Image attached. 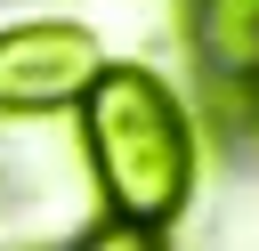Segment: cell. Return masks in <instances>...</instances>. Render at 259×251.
Here are the masks:
<instances>
[{"label": "cell", "instance_id": "3", "mask_svg": "<svg viewBox=\"0 0 259 251\" xmlns=\"http://www.w3.org/2000/svg\"><path fill=\"white\" fill-rule=\"evenodd\" d=\"M194 49L219 81L259 89V0H194Z\"/></svg>", "mask_w": 259, "mask_h": 251}, {"label": "cell", "instance_id": "2", "mask_svg": "<svg viewBox=\"0 0 259 251\" xmlns=\"http://www.w3.org/2000/svg\"><path fill=\"white\" fill-rule=\"evenodd\" d=\"M105 73L97 40L81 24H8L0 32V105L8 113H49V105H73L89 97V81Z\"/></svg>", "mask_w": 259, "mask_h": 251}, {"label": "cell", "instance_id": "4", "mask_svg": "<svg viewBox=\"0 0 259 251\" xmlns=\"http://www.w3.org/2000/svg\"><path fill=\"white\" fill-rule=\"evenodd\" d=\"M73 251H162V235H154V227H138V219H97Z\"/></svg>", "mask_w": 259, "mask_h": 251}, {"label": "cell", "instance_id": "1", "mask_svg": "<svg viewBox=\"0 0 259 251\" xmlns=\"http://www.w3.org/2000/svg\"><path fill=\"white\" fill-rule=\"evenodd\" d=\"M81 130H89V162H97V186H105L113 219L162 227L186 202V178H194L186 113L146 65H105L81 97Z\"/></svg>", "mask_w": 259, "mask_h": 251}]
</instances>
